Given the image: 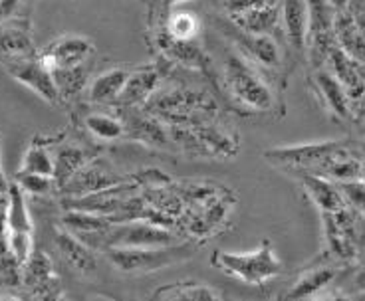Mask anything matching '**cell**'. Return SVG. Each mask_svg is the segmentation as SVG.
<instances>
[{
	"mask_svg": "<svg viewBox=\"0 0 365 301\" xmlns=\"http://www.w3.org/2000/svg\"><path fill=\"white\" fill-rule=\"evenodd\" d=\"M106 258L110 264L121 274L141 275L159 272L169 265L181 264L189 260L195 252L191 244H171V246H151V248H106Z\"/></svg>",
	"mask_w": 365,
	"mask_h": 301,
	"instance_id": "obj_1",
	"label": "cell"
},
{
	"mask_svg": "<svg viewBox=\"0 0 365 301\" xmlns=\"http://www.w3.org/2000/svg\"><path fill=\"white\" fill-rule=\"evenodd\" d=\"M210 264L230 278L250 285H264L282 272V262L276 258L268 240L252 252H217Z\"/></svg>",
	"mask_w": 365,
	"mask_h": 301,
	"instance_id": "obj_2",
	"label": "cell"
},
{
	"mask_svg": "<svg viewBox=\"0 0 365 301\" xmlns=\"http://www.w3.org/2000/svg\"><path fill=\"white\" fill-rule=\"evenodd\" d=\"M82 240L101 238L100 248H151V246H171L181 242L173 230L149 222V220H125L113 222L106 230L96 234L80 236Z\"/></svg>",
	"mask_w": 365,
	"mask_h": 301,
	"instance_id": "obj_3",
	"label": "cell"
},
{
	"mask_svg": "<svg viewBox=\"0 0 365 301\" xmlns=\"http://www.w3.org/2000/svg\"><path fill=\"white\" fill-rule=\"evenodd\" d=\"M225 82L228 92L245 107L255 111H270L274 107V95L262 78L242 56L230 54L225 65Z\"/></svg>",
	"mask_w": 365,
	"mask_h": 301,
	"instance_id": "obj_4",
	"label": "cell"
},
{
	"mask_svg": "<svg viewBox=\"0 0 365 301\" xmlns=\"http://www.w3.org/2000/svg\"><path fill=\"white\" fill-rule=\"evenodd\" d=\"M169 135L179 145L199 157H235L238 151L237 137L222 131L220 127H210L202 123H191V125H169Z\"/></svg>",
	"mask_w": 365,
	"mask_h": 301,
	"instance_id": "obj_5",
	"label": "cell"
},
{
	"mask_svg": "<svg viewBox=\"0 0 365 301\" xmlns=\"http://www.w3.org/2000/svg\"><path fill=\"white\" fill-rule=\"evenodd\" d=\"M153 110L169 125H191L199 123L201 115L217 111V103L207 93L192 90H171L163 95L151 97Z\"/></svg>",
	"mask_w": 365,
	"mask_h": 301,
	"instance_id": "obj_6",
	"label": "cell"
},
{
	"mask_svg": "<svg viewBox=\"0 0 365 301\" xmlns=\"http://www.w3.org/2000/svg\"><path fill=\"white\" fill-rule=\"evenodd\" d=\"M2 68L6 70V73L12 80L26 85L28 90L36 93L40 100L48 101L52 105L60 101V93H58V88H56L52 70L44 64L40 54L12 60V62L2 64Z\"/></svg>",
	"mask_w": 365,
	"mask_h": 301,
	"instance_id": "obj_7",
	"label": "cell"
},
{
	"mask_svg": "<svg viewBox=\"0 0 365 301\" xmlns=\"http://www.w3.org/2000/svg\"><path fill=\"white\" fill-rule=\"evenodd\" d=\"M344 147L341 141H316L302 145L274 147L264 151V159L278 167H294V169H310L322 167Z\"/></svg>",
	"mask_w": 365,
	"mask_h": 301,
	"instance_id": "obj_8",
	"label": "cell"
},
{
	"mask_svg": "<svg viewBox=\"0 0 365 301\" xmlns=\"http://www.w3.org/2000/svg\"><path fill=\"white\" fill-rule=\"evenodd\" d=\"M96 52V46L90 38L80 36V34H66V36L56 38L48 46L38 52L44 64L54 70V68H72L90 62V58Z\"/></svg>",
	"mask_w": 365,
	"mask_h": 301,
	"instance_id": "obj_9",
	"label": "cell"
},
{
	"mask_svg": "<svg viewBox=\"0 0 365 301\" xmlns=\"http://www.w3.org/2000/svg\"><path fill=\"white\" fill-rule=\"evenodd\" d=\"M22 285L28 287L34 297L52 300L60 295V280L54 272L50 255L42 250H34L32 255L22 265Z\"/></svg>",
	"mask_w": 365,
	"mask_h": 301,
	"instance_id": "obj_10",
	"label": "cell"
},
{
	"mask_svg": "<svg viewBox=\"0 0 365 301\" xmlns=\"http://www.w3.org/2000/svg\"><path fill=\"white\" fill-rule=\"evenodd\" d=\"M324 218V236L328 250L338 258H354L356 255V226L349 208L338 212H322Z\"/></svg>",
	"mask_w": 365,
	"mask_h": 301,
	"instance_id": "obj_11",
	"label": "cell"
},
{
	"mask_svg": "<svg viewBox=\"0 0 365 301\" xmlns=\"http://www.w3.org/2000/svg\"><path fill=\"white\" fill-rule=\"evenodd\" d=\"M34 54H38V50L28 20L12 16L0 22V65Z\"/></svg>",
	"mask_w": 365,
	"mask_h": 301,
	"instance_id": "obj_12",
	"label": "cell"
},
{
	"mask_svg": "<svg viewBox=\"0 0 365 301\" xmlns=\"http://www.w3.org/2000/svg\"><path fill=\"white\" fill-rule=\"evenodd\" d=\"M278 14H280L284 34L288 38L290 46L302 52L308 46V36H310V4H308V0H282Z\"/></svg>",
	"mask_w": 365,
	"mask_h": 301,
	"instance_id": "obj_13",
	"label": "cell"
},
{
	"mask_svg": "<svg viewBox=\"0 0 365 301\" xmlns=\"http://www.w3.org/2000/svg\"><path fill=\"white\" fill-rule=\"evenodd\" d=\"M159 72L153 65H143L129 72V78L119 93L118 103L121 107H139L151 100L159 88Z\"/></svg>",
	"mask_w": 365,
	"mask_h": 301,
	"instance_id": "obj_14",
	"label": "cell"
},
{
	"mask_svg": "<svg viewBox=\"0 0 365 301\" xmlns=\"http://www.w3.org/2000/svg\"><path fill=\"white\" fill-rule=\"evenodd\" d=\"M56 248L73 272L82 275L96 274V268H98L96 254H93L90 244H86L80 236H76L68 230H58L56 232Z\"/></svg>",
	"mask_w": 365,
	"mask_h": 301,
	"instance_id": "obj_15",
	"label": "cell"
},
{
	"mask_svg": "<svg viewBox=\"0 0 365 301\" xmlns=\"http://www.w3.org/2000/svg\"><path fill=\"white\" fill-rule=\"evenodd\" d=\"M128 179L123 176H118V174L106 169V167H100L96 163H88L83 169H80L78 173L73 174L72 179L62 186V191H66L68 196H80V194H88V192L101 191V189H108V186H113V184L123 183Z\"/></svg>",
	"mask_w": 365,
	"mask_h": 301,
	"instance_id": "obj_16",
	"label": "cell"
},
{
	"mask_svg": "<svg viewBox=\"0 0 365 301\" xmlns=\"http://www.w3.org/2000/svg\"><path fill=\"white\" fill-rule=\"evenodd\" d=\"M314 88L318 97L324 103V107L338 119L351 117V105H349V97H347L344 85L339 83V80L326 70H318L314 73Z\"/></svg>",
	"mask_w": 365,
	"mask_h": 301,
	"instance_id": "obj_17",
	"label": "cell"
},
{
	"mask_svg": "<svg viewBox=\"0 0 365 301\" xmlns=\"http://www.w3.org/2000/svg\"><path fill=\"white\" fill-rule=\"evenodd\" d=\"M302 186L319 212H338L347 206L338 183L324 174H302Z\"/></svg>",
	"mask_w": 365,
	"mask_h": 301,
	"instance_id": "obj_18",
	"label": "cell"
},
{
	"mask_svg": "<svg viewBox=\"0 0 365 301\" xmlns=\"http://www.w3.org/2000/svg\"><path fill=\"white\" fill-rule=\"evenodd\" d=\"M334 38L351 60H356L357 64H365V30L344 10H339V14L334 19Z\"/></svg>",
	"mask_w": 365,
	"mask_h": 301,
	"instance_id": "obj_19",
	"label": "cell"
},
{
	"mask_svg": "<svg viewBox=\"0 0 365 301\" xmlns=\"http://www.w3.org/2000/svg\"><path fill=\"white\" fill-rule=\"evenodd\" d=\"M157 46L161 48L169 60H173L177 64L189 65V68H197V70H202L205 65L209 64L207 56L202 52L201 48L197 46L192 40H181V38L171 36L165 28L163 32H159L155 38Z\"/></svg>",
	"mask_w": 365,
	"mask_h": 301,
	"instance_id": "obj_20",
	"label": "cell"
},
{
	"mask_svg": "<svg viewBox=\"0 0 365 301\" xmlns=\"http://www.w3.org/2000/svg\"><path fill=\"white\" fill-rule=\"evenodd\" d=\"M129 70L125 68H111L91 80L88 88V100L91 103H111L118 101L119 93L128 82Z\"/></svg>",
	"mask_w": 365,
	"mask_h": 301,
	"instance_id": "obj_21",
	"label": "cell"
},
{
	"mask_svg": "<svg viewBox=\"0 0 365 301\" xmlns=\"http://www.w3.org/2000/svg\"><path fill=\"white\" fill-rule=\"evenodd\" d=\"M336 268L331 265H319L314 268L310 272L302 274L298 282L294 283L292 287L286 292V300H308V297H316L322 290H326L329 283L336 280Z\"/></svg>",
	"mask_w": 365,
	"mask_h": 301,
	"instance_id": "obj_22",
	"label": "cell"
},
{
	"mask_svg": "<svg viewBox=\"0 0 365 301\" xmlns=\"http://www.w3.org/2000/svg\"><path fill=\"white\" fill-rule=\"evenodd\" d=\"M240 46H242V50L255 62L264 65V68H276V65L280 64V50H278V44H276V40L268 32H260V34L242 32Z\"/></svg>",
	"mask_w": 365,
	"mask_h": 301,
	"instance_id": "obj_23",
	"label": "cell"
},
{
	"mask_svg": "<svg viewBox=\"0 0 365 301\" xmlns=\"http://www.w3.org/2000/svg\"><path fill=\"white\" fill-rule=\"evenodd\" d=\"M91 161V155L78 145H64L54 155V181L56 186H64L73 174Z\"/></svg>",
	"mask_w": 365,
	"mask_h": 301,
	"instance_id": "obj_24",
	"label": "cell"
},
{
	"mask_svg": "<svg viewBox=\"0 0 365 301\" xmlns=\"http://www.w3.org/2000/svg\"><path fill=\"white\" fill-rule=\"evenodd\" d=\"M155 300H191V301H207V300H220L222 293L215 287H210L209 283L201 282H177L169 283L159 287L153 293Z\"/></svg>",
	"mask_w": 365,
	"mask_h": 301,
	"instance_id": "obj_25",
	"label": "cell"
},
{
	"mask_svg": "<svg viewBox=\"0 0 365 301\" xmlns=\"http://www.w3.org/2000/svg\"><path fill=\"white\" fill-rule=\"evenodd\" d=\"M6 232H34L32 216L26 204V192L19 183L9 184V206H6Z\"/></svg>",
	"mask_w": 365,
	"mask_h": 301,
	"instance_id": "obj_26",
	"label": "cell"
},
{
	"mask_svg": "<svg viewBox=\"0 0 365 301\" xmlns=\"http://www.w3.org/2000/svg\"><path fill=\"white\" fill-rule=\"evenodd\" d=\"M113 224L111 216L106 214H96V212H86V210H66L62 216V226L76 236H86V234H96L106 230Z\"/></svg>",
	"mask_w": 365,
	"mask_h": 301,
	"instance_id": "obj_27",
	"label": "cell"
},
{
	"mask_svg": "<svg viewBox=\"0 0 365 301\" xmlns=\"http://www.w3.org/2000/svg\"><path fill=\"white\" fill-rule=\"evenodd\" d=\"M52 75H54L60 100H68V97H73V95L82 93L88 88L90 65L86 62V64L72 65V68H54Z\"/></svg>",
	"mask_w": 365,
	"mask_h": 301,
	"instance_id": "obj_28",
	"label": "cell"
},
{
	"mask_svg": "<svg viewBox=\"0 0 365 301\" xmlns=\"http://www.w3.org/2000/svg\"><path fill=\"white\" fill-rule=\"evenodd\" d=\"M19 171L54 176V153L42 141H32L26 149V153L22 155Z\"/></svg>",
	"mask_w": 365,
	"mask_h": 301,
	"instance_id": "obj_29",
	"label": "cell"
},
{
	"mask_svg": "<svg viewBox=\"0 0 365 301\" xmlns=\"http://www.w3.org/2000/svg\"><path fill=\"white\" fill-rule=\"evenodd\" d=\"M278 19H280L278 9L274 4H268V6H262V9L250 10L247 14H242V16H237V19H232V22L242 32L260 34V32H270L276 26Z\"/></svg>",
	"mask_w": 365,
	"mask_h": 301,
	"instance_id": "obj_30",
	"label": "cell"
},
{
	"mask_svg": "<svg viewBox=\"0 0 365 301\" xmlns=\"http://www.w3.org/2000/svg\"><path fill=\"white\" fill-rule=\"evenodd\" d=\"M0 283L6 287L22 285V264L10 250L6 232H0Z\"/></svg>",
	"mask_w": 365,
	"mask_h": 301,
	"instance_id": "obj_31",
	"label": "cell"
},
{
	"mask_svg": "<svg viewBox=\"0 0 365 301\" xmlns=\"http://www.w3.org/2000/svg\"><path fill=\"white\" fill-rule=\"evenodd\" d=\"M86 129L101 141H118L125 133V125L119 119L106 113H91L86 117Z\"/></svg>",
	"mask_w": 365,
	"mask_h": 301,
	"instance_id": "obj_32",
	"label": "cell"
},
{
	"mask_svg": "<svg viewBox=\"0 0 365 301\" xmlns=\"http://www.w3.org/2000/svg\"><path fill=\"white\" fill-rule=\"evenodd\" d=\"M14 183H19L20 189L26 192V194H34V196H44V194H50L56 189L54 176L26 173V171H19Z\"/></svg>",
	"mask_w": 365,
	"mask_h": 301,
	"instance_id": "obj_33",
	"label": "cell"
},
{
	"mask_svg": "<svg viewBox=\"0 0 365 301\" xmlns=\"http://www.w3.org/2000/svg\"><path fill=\"white\" fill-rule=\"evenodd\" d=\"M163 123H159L155 117H139L133 121V133L137 139L151 143V145H165L167 143V131Z\"/></svg>",
	"mask_w": 365,
	"mask_h": 301,
	"instance_id": "obj_34",
	"label": "cell"
},
{
	"mask_svg": "<svg viewBox=\"0 0 365 301\" xmlns=\"http://www.w3.org/2000/svg\"><path fill=\"white\" fill-rule=\"evenodd\" d=\"M167 32L175 38H181V40H192L199 32V20L195 19L192 14L181 12V14H175L167 22Z\"/></svg>",
	"mask_w": 365,
	"mask_h": 301,
	"instance_id": "obj_35",
	"label": "cell"
},
{
	"mask_svg": "<svg viewBox=\"0 0 365 301\" xmlns=\"http://www.w3.org/2000/svg\"><path fill=\"white\" fill-rule=\"evenodd\" d=\"M9 236V244L12 254L16 255L20 264H26V260L32 255V252L36 250L34 248V236L32 232H6Z\"/></svg>",
	"mask_w": 365,
	"mask_h": 301,
	"instance_id": "obj_36",
	"label": "cell"
},
{
	"mask_svg": "<svg viewBox=\"0 0 365 301\" xmlns=\"http://www.w3.org/2000/svg\"><path fill=\"white\" fill-rule=\"evenodd\" d=\"M339 191L344 194V201L347 206H351L357 212L365 214V183L359 179L354 181H346V183H338Z\"/></svg>",
	"mask_w": 365,
	"mask_h": 301,
	"instance_id": "obj_37",
	"label": "cell"
},
{
	"mask_svg": "<svg viewBox=\"0 0 365 301\" xmlns=\"http://www.w3.org/2000/svg\"><path fill=\"white\" fill-rule=\"evenodd\" d=\"M268 4H274L272 0H228L227 10L230 14V20L237 19V16H242L250 10L262 9V6H268Z\"/></svg>",
	"mask_w": 365,
	"mask_h": 301,
	"instance_id": "obj_38",
	"label": "cell"
},
{
	"mask_svg": "<svg viewBox=\"0 0 365 301\" xmlns=\"http://www.w3.org/2000/svg\"><path fill=\"white\" fill-rule=\"evenodd\" d=\"M19 2L20 0H0V22L14 16V12L19 9Z\"/></svg>",
	"mask_w": 365,
	"mask_h": 301,
	"instance_id": "obj_39",
	"label": "cell"
},
{
	"mask_svg": "<svg viewBox=\"0 0 365 301\" xmlns=\"http://www.w3.org/2000/svg\"><path fill=\"white\" fill-rule=\"evenodd\" d=\"M356 285L359 287V290H365V264L357 270L356 274Z\"/></svg>",
	"mask_w": 365,
	"mask_h": 301,
	"instance_id": "obj_40",
	"label": "cell"
},
{
	"mask_svg": "<svg viewBox=\"0 0 365 301\" xmlns=\"http://www.w3.org/2000/svg\"><path fill=\"white\" fill-rule=\"evenodd\" d=\"M328 4L331 6L334 10H346L347 4H349V0H328Z\"/></svg>",
	"mask_w": 365,
	"mask_h": 301,
	"instance_id": "obj_41",
	"label": "cell"
},
{
	"mask_svg": "<svg viewBox=\"0 0 365 301\" xmlns=\"http://www.w3.org/2000/svg\"><path fill=\"white\" fill-rule=\"evenodd\" d=\"M6 206H9V191L0 192V214L6 212Z\"/></svg>",
	"mask_w": 365,
	"mask_h": 301,
	"instance_id": "obj_42",
	"label": "cell"
},
{
	"mask_svg": "<svg viewBox=\"0 0 365 301\" xmlns=\"http://www.w3.org/2000/svg\"><path fill=\"white\" fill-rule=\"evenodd\" d=\"M9 181H6V176L2 173V161H0V192H6L9 191Z\"/></svg>",
	"mask_w": 365,
	"mask_h": 301,
	"instance_id": "obj_43",
	"label": "cell"
},
{
	"mask_svg": "<svg viewBox=\"0 0 365 301\" xmlns=\"http://www.w3.org/2000/svg\"><path fill=\"white\" fill-rule=\"evenodd\" d=\"M359 181H364L365 183V159L359 161Z\"/></svg>",
	"mask_w": 365,
	"mask_h": 301,
	"instance_id": "obj_44",
	"label": "cell"
},
{
	"mask_svg": "<svg viewBox=\"0 0 365 301\" xmlns=\"http://www.w3.org/2000/svg\"><path fill=\"white\" fill-rule=\"evenodd\" d=\"M169 4H181V2H187V0H167Z\"/></svg>",
	"mask_w": 365,
	"mask_h": 301,
	"instance_id": "obj_45",
	"label": "cell"
},
{
	"mask_svg": "<svg viewBox=\"0 0 365 301\" xmlns=\"http://www.w3.org/2000/svg\"><path fill=\"white\" fill-rule=\"evenodd\" d=\"M361 133H364V137H365V121H364V127H361Z\"/></svg>",
	"mask_w": 365,
	"mask_h": 301,
	"instance_id": "obj_46",
	"label": "cell"
},
{
	"mask_svg": "<svg viewBox=\"0 0 365 301\" xmlns=\"http://www.w3.org/2000/svg\"><path fill=\"white\" fill-rule=\"evenodd\" d=\"M0 295H2V293H0Z\"/></svg>",
	"mask_w": 365,
	"mask_h": 301,
	"instance_id": "obj_47",
	"label": "cell"
}]
</instances>
